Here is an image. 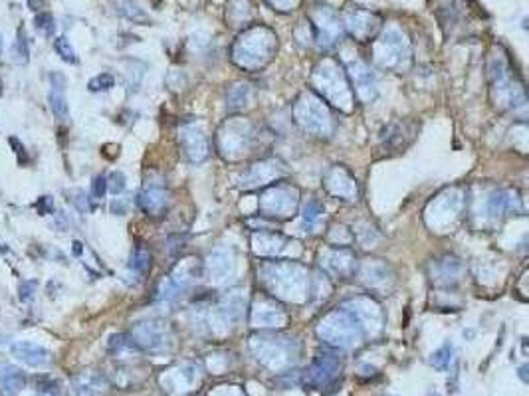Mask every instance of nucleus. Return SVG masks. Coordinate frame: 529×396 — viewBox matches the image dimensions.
Returning <instances> with one entry per match:
<instances>
[{"instance_id": "aec40b11", "label": "nucleus", "mask_w": 529, "mask_h": 396, "mask_svg": "<svg viewBox=\"0 0 529 396\" xmlns=\"http://www.w3.org/2000/svg\"><path fill=\"white\" fill-rule=\"evenodd\" d=\"M12 54H14V62H18V64H26L28 62L30 52H28V40L24 38V28L18 30V38L14 42V46H12Z\"/></svg>"}, {"instance_id": "b1692460", "label": "nucleus", "mask_w": 529, "mask_h": 396, "mask_svg": "<svg viewBox=\"0 0 529 396\" xmlns=\"http://www.w3.org/2000/svg\"><path fill=\"white\" fill-rule=\"evenodd\" d=\"M34 289H36V281H26L21 286V299L28 301L30 297H34Z\"/></svg>"}, {"instance_id": "ddd939ff", "label": "nucleus", "mask_w": 529, "mask_h": 396, "mask_svg": "<svg viewBox=\"0 0 529 396\" xmlns=\"http://www.w3.org/2000/svg\"><path fill=\"white\" fill-rule=\"evenodd\" d=\"M252 323L256 327H280L286 323V313L274 303H258L252 311Z\"/></svg>"}, {"instance_id": "dca6fc26", "label": "nucleus", "mask_w": 529, "mask_h": 396, "mask_svg": "<svg viewBox=\"0 0 529 396\" xmlns=\"http://www.w3.org/2000/svg\"><path fill=\"white\" fill-rule=\"evenodd\" d=\"M323 214V204L318 202V200H310L306 206H303V212H301V218H303V226L306 230H311V228L318 224V220Z\"/></svg>"}, {"instance_id": "a211bd4d", "label": "nucleus", "mask_w": 529, "mask_h": 396, "mask_svg": "<svg viewBox=\"0 0 529 396\" xmlns=\"http://www.w3.org/2000/svg\"><path fill=\"white\" fill-rule=\"evenodd\" d=\"M452 355H454V349H452V345L440 346L438 351L430 356V365L434 366L436 371H446V368L450 366V361H452Z\"/></svg>"}, {"instance_id": "2eb2a0df", "label": "nucleus", "mask_w": 529, "mask_h": 396, "mask_svg": "<svg viewBox=\"0 0 529 396\" xmlns=\"http://www.w3.org/2000/svg\"><path fill=\"white\" fill-rule=\"evenodd\" d=\"M129 267L137 274V276H145L151 269V254L147 248L139 246L133 254H131Z\"/></svg>"}, {"instance_id": "0eeeda50", "label": "nucleus", "mask_w": 529, "mask_h": 396, "mask_svg": "<svg viewBox=\"0 0 529 396\" xmlns=\"http://www.w3.org/2000/svg\"><path fill=\"white\" fill-rule=\"evenodd\" d=\"M169 204V192L159 185H149L141 190L139 206L149 216H161Z\"/></svg>"}, {"instance_id": "4be33fe9", "label": "nucleus", "mask_w": 529, "mask_h": 396, "mask_svg": "<svg viewBox=\"0 0 529 396\" xmlns=\"http://www.w3.org/2000/svg\"><path fill=\"white\" fill-rule=\"evenodd\" d=\"M107 188L113 194H121L125 190V175L120 173V170H113L110 178H107Z\"/></svg>"}, {"instance_id": "f257e3e1", "label": "nucleus", "mask_w": 529, "mask_h": 396, "mask_svg": "<svg viewBox=\"0 0 529 396\" xmlns=\"http://www.w3.org/2000/svg\"><path fill=\"white\" fill-rule=\"evenodd\" d=\"M320 335L325 337L327 343H331V345L349 346L359 341L361 327L357 325V321L345 309H341V311L330 313L321 321Z\"/></svg>"}, {"instance_id": "c756f323", "label": "nucleus", "mask_w": 529, "mask_h": 396, "mask_svg": "<svg viewBox=\"0 0 529 396\" xmlns=\"http://www.w3.org/2000/svg\"><path fill=\"white\" fill-rule=\"evenodd\" d=\"M74 246H76V248H74V252H76V254H81V244H80V242H74Z\"/></svg>"}, {"instance_id": "393cba45", "label": "nucleus", "mask_w": 529, "mask_h": 396, "mask_svg": "<svg viewBox=\"0 0 529 396\" xmlns=\"http://www.w3.org/2000/svg\"><path fill=\"white\" fill-rule=\"evenodd\" d=\"M36 206L40 210V214H48V212H54V200H52V197H40Z\"/></svg>"}, {"instance_id": "6e6552de", "label": "nucleus", "mask_w": 529, "mask_h": 396, "mask_svg": "<svg viewBox=\"0 0 529 396\" xmlns=\"http://www.w3.org/2000/svg\"><path fill=\"white\" fill-rule=\"evenodd\" d=\"M66 76L52 71L50 74V93H48V103H50L54 115L58 119H68V99H66Z\"/></svg>"}, {"instance_id": "20e7f679", "label": "nucleus", "mask_w": 529, "mask_h": 396, "mask_svg": "<svg viewBox=\"0 0 529 396\" xmlns=\"http://www.w3.org/2000/svg\"><path fill=\"white\" fill-rule=\"evenodd\" d=\"M341 371V359L333 353H320L311 363L306 380L311 386H325L337 376Z\"/></svg>"}, {"instance_id": "412c9836", "label": "nucleus", "mask_w": 529, "mask_h": 396, "mask_svg": "<svg viewBox=\"0 0 529 396\" xmlns=\"http://www.w3.org/2000/svg\"><path fill=\"white\" fill-rule=\"evenodd\" d=\"M113 83H115V79L111 74H100V76L90 79L88 88H90V91H107L113 88Z\"/></svg>"}, {"instance_id": "a878e982", "label": "nucleus", "mask_w": 529, "mask_h": 396, "mask_svg": "<svg viewBox=\"0 0 529 396\" xmlns=\"http://www.w3.org/2000/svg\"><path fill=\"white\" fill-rule=\"evenodd\" d=\"M34 396H60L54 388H50V386H42V388H38L36 390V395Z\"/></svg>"}, {"instance_id": "f03ea898", "label": "nucleus", "mask_w": 529, "mask_h": 396, "mask_svg": "<svg viewBox=\"0 0 529 396\" xmlns=\"http://www.w3.org/2000/svg\"><path fill=\"white\" fill-rule=\"evenodd\" d=\"M70 388L71 396H107L111 385L98 371H81L71 376Z\"/></svg>"}, {"instance_id": "39448f33", "label": "nucleus", "mask_w": 529, "mask_h": 396, "mask_svg": "<svg viewBox=\"0 0 529 396\" xmlns=\"http://www.w3.org/2000/svg\"><path fill=\"white\" fill-rule=\"evenodd\" d=\"M12 356H16L21 363L32 368H44L52 365V353L44 346L30 343V341H16L11 345Z\"/></svg>"}, {"instance_id": "f3484780", "label": "nucleus", "mask_w": 529, "mask_h": 396, "mask_svg": "<svg viewBox=\"0 0 529 396\" xmlns=\"http://www.w3.org/2000/svg\"><path fill=\"white\" fill-rule=\"evenodd\" d=\"M34 28L38 30L42 36L50 38V36H54V32H56V20H54L50 12H40L34 18Z\"/></svg>"}, {"instance_id": "1a4fd4ad", "label": "nucleus", "mask_w": 529, "mask_h": 396, "mask_svg": "<svg viewBox=\"0 0 529 396\" xmlns=\"http://www.w3.org/2000/svg\"><path fill=\"white\" fill-rule=\"evenodd\" d=\"M351 78H353V83H355V91L363 101H369L377 95V88H375V76L371 74V69L361 64V62H355L351 64Z\"/></svg>"}, {"instance_id": "f8f14e48", "label": "nucleus", "mask_w": 529, "mask_h": 396, "mask_svg": "<svg viewBox=\"0 0 529 396\" xmlns=\"http://www.w3.org/2000/svg\"><path fill=\"white\" fill-rule=\"evenodd\" d=\"M516 208L521 210V200L516 192L509 190H498L488 200V212L492 218L504 216L506 212H516Z\"/></svg>"}, {"instance_id": "bb28decb", "label": "nucleus", "mask_w": 529, "mask_h": 396, "mask_svg": "<svg viewBox=\"0 0 529 396\" xmlns=\"http://www.w3.org/2000/svg\"><path fill=\"white\" fill-rule=\"evenodd\" d=\"M385 40H387V44H389L390 50H393V42H390V36H385ZM399 48H402V38L399 40ZM397 58L402 59V50H397Z\"/></svg>"}, {"instance_id": "4468645a", "label": "nucleus", "mask_w": 529, "mask_h": 396, "mask_svg": "<svg viewBox=\"0 0 529 396\" xmlns=\"http://www.w3.org/2000/svg\"><path fill=\"white\" fill-rule=\"evenodd\" d=\"M232 267H234V262H232V256H230L228 252L219 250V252H214L209 257V274L210 279H214V281L226 279V276L232 272Z\"/></svg>"}, {"instance_id": "5701e85b", "label": "nucleus", "mask_w": 529, "mask_h": 396, "mask_svg": "<svg viewBox=\"0 0 529 396\" xmlns=\"http://www.w3.org/2000/svg\"><path fill=\"white\" fill-rule=\"evenodd\" d=\"M105 192H107V178L100 175V177L93 178V182H91V194H93V198H103Z\"/></svg>"}, {"instance_id": "9b49d317", "label": "nucleus", "mask_w": 529, "mask_h": 396, "mask_svg": "<svg viewBox=\"0 0 529 396\" xmlns=\"http://www.w3.org/2000/svg\"><path fill=\"white\" fill-rule=\"evenodd\" d=\"M272 197L278 198V202L276 200H264V210L272 214V216H288L293 206H296V202H298V198H296V192L291 194V188H274L272 190Z\"/></svg>"}, {"instance_id": "473e14b6", "label": "nucleus", "mask_w": 529, "mask_h": 396, "mask_svg": "<svg viewBox=\"0 0 529 396\" xmlns=\"http://www.w3.org/2000/svg\"><path fill=\"white\" fill-rule=\"evenodd\" d=\"M389 396H393V395H389Z\"/></svg>"}, {"instance_id": "6ab92c4d", "label": "nucleus", "mask_w": 529, "mask_h": 396, "mask_svg": "<svg viewBox=\"0 0 529 396\" xmlns=\"http://www.w3.org/2000/svg\"><path fill=\"white\" fill-rule=\"evenodd\" d=\"M54 50H56V54H58L64 62H68V64H78L76 50L71 48L70 40L66 38V36H62V38H58L54 42Z\"/></svg>"}, {"instance_id": "2f4dec72", "label": "nucleus", "mask_w": 529, "mask_h": 396, "mask_svg": "<svg viewBox=\"0 0 529 396\" xmlns=\"http://www.w3.org/2000/svg\"><path fill=\"white\" fill-rule=\"evenodd\" d=\"M0 343H2V337H0Z\"/></svg>"}, {"instance_id": "c85d7f7f", "label": "nucleus", "mask_w": 529, "mask_h": 396, "mask_svg": "<svg viewBox=\"0 0 529 396\" xmlns=\"http://www.w3.org/2000/svg\"><path fill=\"white\" fill-rule=\"evenodd\" d=\"M519 376H521L523 383H528V366H521V368H519Z\"/></svg>"}, {"instance_id": "423d86ee", "label": "nucleus", "mask_w": 529, "mask_h": 396, "mask_svg": "<svg viewBox=\"0 0 529 396\" xmlns=\"http://www.w3.org/2000/svg\"><path fill=\"white\" fill-rule=\"evenodd\" d=\"M180 145L185 148L187 157L192 161V163H200L204 161L207 155H209V141L202 135V131L197 129L194 125H185L180 129Z\"/></svg>"}, {"instance_id": "9d476101", "label": "nucleus", "mask_w": 529, "mask_h": 396, "mask_svg": "<svg viewBox=\"0 0 529 396\" xmlns=\"http://www.w3.org/2000/svg\"><path fill=\"white\" fill-rule=\"evenodd\" d=\"M26 388V375L18 366L0 365V392L4 396L21 395Z\"/></svg>"}, {"instance_id": "cd10ccee", "label": "nucleus", "mask_w": 529, "mask_h": 396, "mask_svg": "<svg viewBox=\"0 0 529 396\" xmlns=\"http://www.w3.org/2000/svg\"><path fill=\"white\" fill-rule=\"evenodd\" d=\"M28 6L30 10H40L44 6V0H28Z\"/></svg>"}, {"instance_id": "7c9ffc66", "label": "nucleus", "mask_w": 529, "mask_h": 396, "mask_svg": "<svg viewBox=\"0 0 529 396\" xmlns=\"http://www.w3.org/2000/svg\"><path fill=\"white\" fill-rule=\"evenodd\" d=\"M0 50H2V40H0Z\"/></svg>"}, {"instance_id": "7ed1b4c3", "label": "nucleus", "mask_w": 529, "mask_h": 396, "mask_svg": "<svg viewBox=\"0 0 529 396\" xmlns=\"http://www.w3.org/2000/svg\"><path fill=\"white\" fill-rule=\"evenodd\" d=\"M131 341L141 349H161L167 343V327L163 321H141L131 331Z\"/></svg>"}]
</instances>
